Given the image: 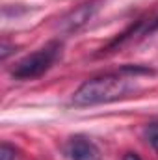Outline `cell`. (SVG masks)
<instances>
[{
	"label": "cell",
	"mask_w": 158,
	"mask_h": 160,
	"mask_svg": "<svg viewBox=\"0 0 158 160\" xmlns=\"http://www.w3.org/2000/svg\"><path fill=\"white\" fill-rule=\"evenodd\" d=\"M153 73L147 67H123L117 73L101 75L91 80H86L73 95V104L77 106H93L106 104L119 99H125L138 91L140 77Z\"/></svg>",
	"instance_id": "1"
},
{
	"label": "cell",
	"mask_w": 158,
	"mask_h": 160,
	"mask_svg": "<svg viewBox=\"0 0 158 160\" xmlns=\"http://www.w3.org/2000/svg\"><path fill=\"white\" fill-rule=\"evenodd\" d=\"M62 56V43H48L47 47H43L39 50L28 54L26 58H22L11 71V75L19 80H32L37 78L41 75H45L54 63L56 60Z\"/></svg>",
	"instance_id": "2"
},
{
	"label": "cell",
	"mask_w": 158,
	"mask_h": 160,
	"mask_svg": "<svg viewBox=\"0 0 158 160\" xmlns=\"http://www.w3.org/2000/svg\"><path fill=\"white\" fill-rule=\"evenodd\" d=\"M65 153L71 160H101V151L99 147L84 136H75L67 142Z\"/></svg>",
	"instance_id": "3"
},
{
	"label": "cell",
	"mask_w": 158,
	"mask_h": 160,
	"mask_svg": "<svg viewBox=\"0 0 158 160\" xmlns=\"http://www.w3.org/2000/svg\"><path fill=\"white\" fill-rule=\"evenodd\" d=\"M95 9H97V2H89V4H82L80 8H77L73 13H69L63 21H62V26H63V30H67V32H73V30H78L80 26H84L89 19H91V15L95 13Z\"/></svg>",
	"instance_id": "4"
},
{
	"label": "cell",
	"mask_w": 158,
	"mask_h": 160,
	"mask_svg": "<svg viewBox=\"0 0 158 160\" xmlns=\"http://www.w3.org/2000/svg\"><path fill=\"white\" fill-rule=\"evenodd\" d=\"M145 140L158 151V121H153L145 127Z\"/></svg>",
	"instance_id": "5"
},
{
	"label": "cell",
	"mask_w": 158,
	"mask_h": 160,
	"mask_svg": "<svg viewBox=\"0 0 158 160\" xmlns=\"http://www.w3.org/2000/svg\"><path fill=\"white\" fill-rule=\"evenodd\" d=\"M0 160H15V149L7 143H2L0 147Z\"/></svg>",
	"instance_id": "6"
},
{
	"label": "cell",
	"mask_w": 158,
	"mask_h": 160,
	"mask_svg": "<svg viewBox=\"0 0 158 160\" xmlns=\"http://www.w3.org/2000/svg\"><path fill=\"white\" fill-rule=\"evenodd\" d=\"M125 160H141V158H140L136 153H126V155H125Z\"/></svg>",
	"instance_id": "7"
}]
</instances>
